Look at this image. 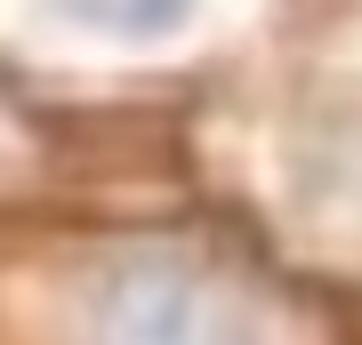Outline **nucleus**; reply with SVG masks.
Listing matches in <instances>:
<instances>
[{
	"mask_svg": "<svg viewBox=\"0 0 362 345\" xmlns=\"http://www.w3.org/2000/svg\"><path fill=\"white\" fill-rule=\"evenodd\" d=\"M97 345H266L250 297L185 257H137L89 297Z\"/></svg>",
	"mask_w": 362,
	"mask_h": 345,
	"instance_id": "f257e3e1",
	"label": "nucleus"
},
{
	"mask_svg": "<svg viewBox=\"0 0 362 345\" xmlns=\"http://www.w3.org/2000/svg\"><path fill=\"white\" fill-rule=\"evenodd\" d=\"M81 25H105V32H169L194 0H57Z\"/></svg>",
	"mask_w": 362,
	"mask_h": 345,
	"instance_id": "f03ea898",
	"label": "nucleus"
}]
</instances>
